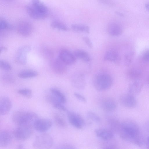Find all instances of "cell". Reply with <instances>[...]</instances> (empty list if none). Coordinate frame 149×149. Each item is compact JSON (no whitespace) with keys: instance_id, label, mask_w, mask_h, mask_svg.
Returning a JSON list of instances; mask_svg holds the SVG:
<instances>
[{"instance_id":"6da1fadb","label":"cell","mask_w":149,"mask_h":149,"mask_svg":"<svg viewBox=\"0 0 149 149\" xmlns=\"http://www.w3.org/2000/svg\"><path fill=\"white\" fill-rule=\"evenodd\" d=\"M124 141L132 139L141 134L139 127L134 120L126 119L121 123V127L118 134Z\"/></svg>"},{"instance_id":"7a4b0ae2","label":"cell","mask_w":149,"mask_h":149,"mask_svg":"<svg viewBox=\"0 0 149 149\" xmlns=\"http://www.w3.org/2000/svg\"><path fill=\"white\" fill-rule=\"evenodd\" d=\"M38 118V115L34 112L19 111L15 112L13 115L12 120L18 126L27 125H33L34 121Z\"/></svg>"},{"instance_id":"3957f363","label":"cell","mask_w":149,"mask_h":149,"mask_svg":"<svg viewBox=\"0 0 149 149\" xmlns=\"http://www.w3.org/2000/svg\"><path fill=\"white\" fill-rule=\"evenodd\" d=\"M113 82L111 76L106 73H100L96 74L93 80L94 87L100 91H104L110 89Z\"/></svg>"},{"instance_id":"277c9868","label":"cell","mask_w":149,"mask_h":149,"mask_svg":"<svg viewBox=\"0 0 149 149\" xmlns=\"http://www.w3.org/2000/svg\"><path fill=\"white\" fill-rule=\"evenodd\" d=\"M53 142V139L50 135L47 134H42L36 137L33 146L36 149H49L52 146Z\"/></svg>"},{"instance_id":"5b68a950","label":"cell","mask_w":149,"mask_h":149,"mask_svg":"<svg viewBox=\"0 0 149 149\" xmlns=\"http://www.w3.org/2000/svg\"><path fill=\"white\" fill-rule=\"evenodd\" d=\"M32 125H19L14 130L13 134L15 137L19 141H25L28 139L33 132Z\"/></svg>"},{"instance_id":"8992f818","label":"cell","mask_w":149,"mask_h":149,"mask_svg":"<svg viewBox=\"0 0 149 149\" xmlns=\"http://www.w3.org/2000/svg\"><path fill=\"white\" fill-rule=\"evenodd\" d=\"M52 125V122L49 119L38 118L34 121L33 126V128L37 131L43 132L50 129Z\"/></svg>"},{"instance_id":"52a82bcc","label":"cell","mask_w":149,"mask_h":149,"mask_svg":"<svg viewBox=\"0 0 149 149\" xmlns=\"http://www.w3.org/2000/svg\"><path fill=\"white\" fill-rule=\"evenodd\" d=\"M16 30L17 33L21 36L25 37H28L32 33L33 26L29 22L22 20L18 23Z\"/></svg>"},{"instance_id":"ba28073f","label":"cell","mask_w":149,"mask_h":149,"mask_svg":"<svg viewBox=\"0 0 149 149\" xmlns=\"http://www.w3.org/2000/svg\"><path fill=\"white\" fill-rule=\"evenodd\" d=\"M67 115L71 124L78 129H81L85 122L83 118L79 114L74 112L68 111Z\"/></svg>"},{"instance_id":"9c48e42d","label":"cell","mask_w":149,"mask_h":149,"mask_svg":"<svg viewBox=\"0 0 149 149\" xmlns=\"http://www.w3.org/2000/svg\"><path fill=\"white\" fill-rule=\"evenodd\" d=\"M119 100L122 106L128 109H133L137 105V101L134 96L129 93L122 94Z\"/></svg>"},{"instance_id":"30bf717a","label":"cell","mask_w":149,"mask_h":149,"mask_svg":"<svg viewBox=\"0 0 149 149\" xmlns=\"http://www.w3.org/2000/svg\"><path fill=\"white\" fill-rule=\"evenodd\" d=\"M31 50V47L28 45L22 46L19 48L15 56L16 62L20 64H25L27 62V54Z\"/></svg>"},{"instance_id":"8fae6325","label":"cell","mask_w":149,"mask_h":149,"mask_svg":"<svg viewBox=\"0 0 149 149\" xmlns=\"http://www.w3.org/2000/svg\"><path fill=\"white\" fill-rule=\"evenodd\" d=\"M71 83L75 88L79 90H83L85 88L86 84L84 76L81 73H76L72 76Z\"/></svg>"},{"instance_id":"7c38bea8","label":"cell","mask_w":149,"mask_h":149,"mask_svg":"<svg viewBox=\"0 0 149 149\" xmlns=\"http://www.w3.org/2000/svg\"><path fill=\"white\" fill-rule=\"evenodd\" d=\"M50 65L53 71L57 74H62L66 71L67 65L59 57L51 60Z\"/></svg>"},{"instance_id":"4fadbf2b","label":"cell","mask_w":149,"mask_h":149,"mask_svg":"<svg viewBox=\"0 0 149 149\" xmlns=\"http://www.w3.org/2000/svg\"><path fill=\"white\" fill-rule=\"evenodd\" d=\"M58 57L67 65H71L74 63L76 59L74 54L65 49H63L60 50L59 53Z\"/></svg>"},{"instance_id":"5bb4252c","label":"cell","mask_w":149,"mask_h":149,"mask_svg":"<svg viewBox=\"0 0 149 149\" xmlns=\"http://www.w3.org/2000/svg\"><path fill=\"white\" fill-rule=\"evenodd\" d=\"M26 10L29 15L31 18L35 19H44L46 18L48 15L37 10L30 4L26 6Z\"/></svg>"},{"instance_id":"9a60e30c","label":"cell","mask_w":149,"mask_h":149,"mask_svg":"<svg viewBox=\"0 0 149 149\" xmlns=\"http://www.w3.org/2000/svg\"><path fill=\"white\" fill-rule=\"evenodd\" d=\"M102 109L104 111L110 112L114 110L116 107V103L115 100L110 97L103 98L100 103Z\"/></svg>"},{"instance_id":"2e32d148","label":"cell","mask_w":149,"mask_h":149,"mask_svg":"<svg viewBox=\"0 0 149 149\" xmlns=\"http://www.w3.org/2000/svg\"><path fill=\"white\" fill-rule=\"evenodd\" d=\"M12 103L8 97L3 96L0 99V114L3 115L8 114L12 107Z\"/></svg>"},{"instance_id":"e0dca14e","label":"cell","mask_w":149,"mask_h":149,"mask_svg":"<svg viewBox=\"0 0 149 149\" xmlns=\"http://www.w3.org/2000/svg\"><path fill=\"white\" fill-rule=\"evenodd\" d=\"M95 132L102 140H109L114 138V133L109 129L98 128L95 130Z\"/></svg>"},{"instance_id":"ac0fdd59","label":"cell","mask_w":149,"mask_h":149,"mask_svg":"<svg viewBox=\"0 0 149 149\" xmlns=\"http://www.w3.org/2000/svg\"><path fill=\"white\" fill-rule=\"evenodd\" d=\"M12 136L11 133L7 130H3L0 133V147L5 148L11 143Z\"/></svg>"},{"instance_id":"d6986e66","label":"cell","mask_w":149,"mask_h":149,"mask_svg":"<svg viewBox=\"0 0 149 149\" xmlns=\"http://www.w3.org/2000/svg\"><path fill=\"white\" fill-rule=\"evenodd\" d=\"M143 87V83L139 80H135L129 85L128 90L129 93L135 96L139 94Z\"/></svg>"},{"instance_id":"ffe728a7","label":"cell","mask_w":149,"mask_h":149,"mask_svg":"<svg viewBox=\"0 0 149 149\" xmlns=\"http://www.w3.org/2000/svg\"><path fill=\"white\" fill-rule=\"evenodd\" d=\"M109 34L112 36H118L122 34L123 29L119 24L115 22L110 23L107 27Z\"/></svg>"},{"instance_id":"44dd1931","label":"cell","mask_w":149,"mask_h":149,"mask_svg":"<svg viewBox=\"0 0 149 149\" xmlns=\"http://www.w3.org/2000/svg\"><path fill=\"white\" fill-rule=\"evenodd\" d=\"M104 59L106 61L118 63L120 61V57L117 51L114 50H110L106 52Z\"/></svg>"},{"instance_id":"7402d4cb","label":"cell","mask_w":149,"mask_h":149,"mask_svg":"<svg viewBox=\"0 0 149 149\" xmlns=\"http://www.w3.org/2000/svg\"><path fill=\"white\" fill-rule=\"evenodd\" d=\"M108 123L110 130L114 133L118 134L121 127V123L117 119L111 118L108 119Z\"/></svg>"},{"instance_id":"603a6c76","label":"cell","mask_w":149,"mask_h":149,"mask_svg":"<svg viewBox=\"0 0 149 149\" xmlns=\"http://www.w3.org/2000/svg\"><path fill=\"white\" fill-rule=\"evenodd\" d=\"M30 4L42 13L48 15V8L40 0H31Z\"/></svg>"},{"instance_id":"cb8c5ba5","label":"cell","mask_w":149,"mask_h":149,"mask_svg":"<svg viewBox=\"0 0 149 149\" xmlns=\"http://www.w3.org/2000/svg\"><path fill=\"white\" fill-rule=\"evenodd\" d=\"M50 92L58 101L64 104L66 102V99L64 94L59 90L54 88H50Z\"/></svg>"},{"instance_id":"d4e9b609","label":"cell","mask_w":149,"mask_h":149,"mask_svg":"<svg viewBox=\"0 0 149 149\" xmlns=\"http://www.w3.org/2000/svg\"><path fill=\"white\" fill-rule=\"evenodd\" d=\"M73 53L76 58L81 59L85 62H88L91 60V58L89 54L83 50L76 49L74 51Z\"/></svg>"},{"instance_id":"484cf974","label":"cell","mask_w":149,"mask_h":149,"mask_svg":"<svg viewBox=\"0 0 149 149\" xmlns=\"http://www.w3.org/2000/svg\"><path fill=\"white\" fill-rule=\"evenodd\" d=\"M142 73L139 70L136 68H131L127 72V75L131 79L136 80L140 78Z\"/></svg>"},{"instance_id":"4316f807","label":"cell","mask_w":149,"mask_h":149,"mask_svg":"<svg viewBox=\"0 0 149 149\" xmlns=\"http://www.w3.org/2000/svg\"><path fill=\"white\" fill-rule=\"evenodd\" d=\"M38 73L31 70H25L20 72L18 74L19 77L23 79H27L35 77L38 75Z\"/></svg>"},{"instance_id":"83f0119b","label":"cell","mask_w":149,"mask_h":149,"mask_svg":"<svg viewBox=\"0 0 149 149\" xmlns=\"http://www.w3.org/2000/svg\"><path fill=\"white\" fill-rule=\"evenodd\" d=\"M71 28L74 31L78 32L89 33V28L86 25L80 24H73L71 25Z\"/></svg>"},{"instance_id":"f1b7e54d","label":"cell","mask_w":149,"mask_h":149,"mask_svg":"<svg viewBox=\"0 0 149 149\" xmlns=\"http://www.w3.org/2000/svg\"><path fill=\"white\" fill-rule=\"evenodd\" d=\"M50 26L52 28L63 31H67L68 28L64 23L60 21L54 20L51 22Z\"/></svg>"},{"instance_id":"f546056e","label":"cell","mask_w":149,"mask_h":149,"mask_svg":"<svg viewBox=\"0 0 149 149\" xmlns=\"http://www.w3.org/2000/svg\"><path fill=\"white\" fill-rule=\"evenodd\" d=\"M113 138L107 140H102L103 141L102 145V148L110 149L116 148V144Z\"/></svg>"},{"instance_id":"4dcf8cb0","label":"cell","mask_w":149,"mask_h":149,"mask_svg":"<svg viewBox=\"0 0 149 149\" xmlns=\"http://www.w3.org/2000/svg\"><path fill=\"white\" fill-rule=\"evenodd\" d=\"M42 52L44 57L47 59L52 60L53 58L54 53L49 47H43L42 49Z\"/></svg>"},{"instance_id":"1f68e13d","label":"cell","mask_w":149,"mask_h":149,"mask_svg":"<svg viewBox=\"0 0 149 149\" xmlns=\"http://www.w3.org/2000/svg\"><path fill=\"white\" fill-rule=\"evenodd\" d=\"M134 54V52L131 51L125 54L124 61L125 65L128 66L131 65L132 61Z\"/></svg>"},{"instance_id":"d6a6232c","label":"cell","mask_w":149,"mask_h":149,"mask_svg":"<svg viewBox=\"0 0 149 149\" xmlns=\"http://www.w3.org/2000/svg\"><path fill=\"white\" fill-rule=\"evenodd\" d=\"M13 29V26L6 20L3 19H0V30H11Z\"/></svg>"},{"instance_id":"836d02e7","label":"cell","mask_w":149,"mask_h":149,"mask_svg":"<svg viewBox=\"0 0 149 149\" xmlns=\"http://www.w3.org/2000/svg\"><path fill=\"white\" fill-rule=\"evenodd\" d=\"M55 122L57 125L61 128H64L66 126V124L64 120L59 115L57 114L54 116Z\"/></svg>"},{"instance_id":"e575fe53","label":"cell","mask_w":149,"mask_h":149,"mask_svg":"<svg viewBox=\"0 0 149 149\" xmlns=\"http://www.w3.org/2000/svg\"><path fill=\"white\" fill-rule=\"evenodd\" d=\"M86 117L88 119L96 123H99L101 121L100 117L96 113L90 111L86 113Z\"/></svg>"},{"instance_id":"d590c367","label":"cell","mask_w":149,"mask_h":149,"mask_svg":"<svg viewBox=\"0 0 149 149\" xmlns=\"http://www.w3.org/2000/svg\"><path fill=\"white\" fill-rule=\"evenodd\" d=\"M17 92L18 94L27 98H30L32 96V91L28 88L19 89Z\"/></svg>"},{"instance_id":"8d00e7d4","label":"cell","mask_w":149,"mask_h":149,"mask_svg":"<svg viewBox=\"0 0 149 149\" xmlns=\"http://www.w3.org/2000/svg\"><path fill=\"white\" fill-rule=\"evenodd\" d=\"M2 79L5 82L8 83H14L15 80L12 75L8 73L4 74L2 76Z\"/></svg>"},{"instance_id":"74e56055","label":"cell","mask_w":149,"mask_h":149,"mask_svg":"<svg viewBox=\"0 0 149 149\" xmlns=\"http://www.w3.org/2000/svg\"><path fill=\"white\" fill-rule=\"evenodd\" d=\"M0 67L2 70L6 71H10L12 69L11 65L6 61L3 60L0 61Z\"/></svg>"},{"instance_id":"f35d334b","label":"cell","mask_w":149,"mask_h":149,"mask_svg":"<svg viewBox=\"0 0 149 149\" xmlns=\"http://www.w3.org/2000/svg\"><path fill=\"white\" fill-rule=\"evenodd\" d=\"M74 95L75 97L80 101L84 103L86 102L87 101L85 97L81 94L75 92L74 93Z\"/></svg>"},{"instance_id":"ab89813d","label":"cell","mask_w":149,"mask_h":149,"mask_svg":"<svg viewBox=\"0 0 149 149\" xmlns=\"http://www.w3.org/2000/svg\"><path fill=\"white\" fill-rule=\"evenodd\" d=\"M83 39L89 47L90 48H92L93 46L92 43L90 39L87 36L84 37L83 38Z\"/></svg>"},{"instance_id":"60d3db41","label":"cell","mask_w":149,"mask_h":149,"mask_svg":"<svg viewBox=\"0 0 149 149\" xmlns=\"http://www.w3.org/2000/svg\"><path fill=\"white\" fill-rule=\"evenodd\" d=\"M142 58L145 61L149 62V49L144 51L142 55Z\"/></svg>"},{"instance_id":"b9f144b4","label":"cell","mask_w":149,"mask_h":149,"mask_svg":"<svg viewBox=\"0 0 149 149\" xmlns=\"http://www.w3.org/2000/svg\"><path fill=\"white\" fill-rule=\"evenodd\" d=\"M144 126L146 130L149 133V120L145 123Z\"/></svg>"},{"instance_id":"7bdbcfd3","label":"cell","mask_w":149,"mask_h":149,"mask_svg":"<svg viewBox=\"0 0 149 149\" xmlns=\"http://www.w3.org/2000/svg\"><path fill=\"white\" fill-rule=\"evenodd\" d=\"M7 48L6 47H1L0 48V53H1V52L5 51L7 50Z\"/></svg>"},{"instance_id":"ee69618b","label":"cell","mask_w":149,"mask_h":149,"mask_svg":"<svg viewBox=\"0 0 149 149\" xmlns=\"http://www.w3.org/2000/svg\"><path fill=\"white\" fill-rule=\"evenodd\" d=\"M145 6L147 10L149 11V2L146 3L145 4Z\"/></svg>"},{"instance_id":"f6af8a7d","label":"cell","mask_w":149,"mask_h":149,"mask_svg":"<svg viewBox=\"0 0 149 149\" xmlns=\"http://www.w3.org/2000/svg\"><path fill=\"white\" fill-rule=\"evenodd\" d=\"M4 1L6 2H11L14 1V0H3Z\"/></svg>"},{"instance_id":"bcb514c9","label":"cell","mask_w":149,"mask_h":149,"mask_svg":"<svg viewBox=\"0 0 149 149\" xmlns=\"http://www.w3.org/2000/svg\"><path fill=\"white\" fill-rule=\"evenodd\" d=\"M23 148V146L22 145H19L18 147V149H22Z\"/></svg>"},{"instance_id":"7dc6e473","label":"cell","mask_w":149,"mask_h":149,"mask_svg":"<svg viewBox=\"0 0 149 149\" xmlns=\"http://www.w3.org/2000/svg\"><path fill=\"white\" fill-rule=\"evenodd\" d=\"M147 82L149 84V76L147 78Z\"/></svg>"},{"instance_id":"c3c4849f","label":"cell","mask_w":149,"mask_h":149,"mask_svg":"<svg viewBox=\"0 0 149 149\" xmlns=\"http://www.w3.org/2000/svg\"><path fill=\"white\" fill-rule=\"evenodd\" d=\"M146 141L148 142V143H149V136L148 137L147 139V140H146Z\"/></svg>"}]
</instances>
